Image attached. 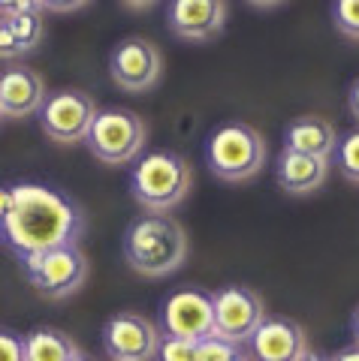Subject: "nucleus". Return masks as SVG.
Segmentation results:
<instances>
[{
    "mask_svg": "<svg viewBox=\"0 0 359 361\" xmlns=\"http://www.w3.org/2000/svg\"><path fill=\"white\" fill-rule=\"evenodd\" d=\"M82 235V208L58 190L33 180L0 187V244L18 259L61 244H78Z\"/></svg>",
    "mask_w": 359,
    "mask_h": 361,
    "instance_id": "nucleus-1",
    "label": "nucleus"
},
{
    "mask_svg": "<svg viewBox=\"0 0 359 361\" xmlns=\"http://www.w3.org/2000/svg\"><path fill=\"white\" fill-rule=\"evenodd\" d=\"M124 259L142 277H166L187 259V232L170 214H148L133 220L124 229Z\"/></svg>",
    "mask_w": 359,
    "mask_h": 361,
    "instance_id": "nucleus-2",
    "label": "nucleus"
},
{
    "mask_svg": "<svg viewBox=\"0 0 359 361\" xmlns=\"http://www.w3.org/2000/svg\"><path fill=\"white\" fill-rule=\"evenodd\" d=\"M194 169L178 151H148L130 169V193L148 214H170L187 199Z\"/></svg>",
    "mask_w": 359,
    "mask_h": 361,
    "instance_id": "nucleus-3",
    "label": "nucleus"
},
{
    "mask_svg": "<svg viewBox=\"0 0 359 361\" xmlns=\"http://www.w3.org/2000/svg\"><path fill=\"white\" fill-rule=\"evenodd\" d=\"M269 148L263 133L248 121H223L206 142V163L211 175L230 184L251 180L266 169Z\"/></svg>",
    "mask_w": 359,
    "mask_h": 361,
    "instance_id": "nucleus-4",
    "label": "nucleus"
},
{
    "mask_svg": "<svg viewBox=\"0 0 359 361\" xmlns=\"http://www.w3.org/2000/svg\"><path fill=\"white\" fill-rule=\"evenodd\" d=\"M148 142V123L130 109H103L97 111L85 145L106 166H127L139 160Z\"/></svg>",
    "mask_w": 359,
    "mask_h": 361,
    "instance_id": "nucleus-5",
    "label": "nucleus"
},
{
    "mask_svg": "<svg viewBox=\"0 0 359 361\" xmlns=\"http://www.w3.org/2000/svg\"><path fill=\"white\" fill-rule=\"evenodd\" d=\"M21 268L30 280V286L40 292L42 298L61 301L76 295L88 280V256L78 244H61L52 250L33 253L21 259Z\"/></svg>",
    "mask_w": 359,
    "mask_h": 361,
    "instance_id": "nucleus-6",
    "label": "nucleus"
},
{
    "mask_svg": "<svg viewBox=\"0 0 359 361\" xmlns=\"http://www.w3.org/2000/svg\"><path fill=\"white\" fill-rule=\"evenodd\" d=\"M97 103L91 94L76 87L54 90L40 106V127L54 145H82L97 118Z\"/></svg>",
    "mask_w": 359,
    "mask_h": 361,
    "instance_id": "nucleus-7",
    "label": "nucleus"
},
{
    "mask_svg": "<svg viewBox=\"0 0 359 361\" xmlns=\"http://www.w3.org/2000/svg\"><path fill=\"white\" fill-rule=\"evenodd\" d=\"M211 304H215V334L239 346L251 341V334L269 316L260 292L248 286H223L211 295Z\"/></svg>",
    "mask_w": 359,
    "mask_h": 361,
    "instance_id": "nucleus-8",
    "label": "nucleus"
},
{
    "mask_svg": "<svg viewBox=\"0 0 359 361\" xmlns=\"http://www.w3.org/2000/svg\"><path fill=\"white\" fill-rule=\"evenodd\" d=\"M163 73V54L160 49L145 37L121 39L109 54V75L121 90L127 94H142L160 82Z\"/></svg>",
    "mask_w": 359,
    "mask_h": 361,
    "instance_id": "nucleus-9",
    "label": "nucleus"
},
{
    "mask_svg": "<svg viewBox=\"0 0 359 361\" xmlns=\"http://www.w3.org/2000/svg\"><path fill=\"white\" fill-rule=\"evenodd\" d=\"M160 334L182 341H206L215 334V304L203 289H178L160 307Z\"/></svg>",
    "mask_w": 359,
    "mask_h": 361,
    "instance_id": "nucleus-10",
    "label": "nucleus"
},
{
    "mask_svg": "<svg viewBox=\"0 0 359 361\" xmlns=\"http://www.w3.org/2000/svg\"><path fill=\"white\" fill-rule=\"evenodd\" d=\"M160 331L142 313H115L103 325V349L109 361H154Z\"/></svg>",
    "mask_w": 359,
    "mask_h": 361,
    "instance_id": "nucleus-11",
    "label": "nucleus"
},
{
    "mask_svg": "<svg viewBox=\"0 0 359 361\" xmlns=\"http://www.w3.org/2000/svg\"><path fill=\"white\" fill-rule=\"evenodd\" d=\"M305 353L308 334L296 319H287V316H266L248 341L251 361H299Z\"/></svg>",
    "mask_w": 359,
    "mask_h": 361,
    "instance_id": "nucleus-12",
    "label": "nucleus"
},
{
    "mask_svg": "<svg viewBox=\"0 0 359 361\" xmlns=\"http://www.w3.org/2000/svg\"><path fill=\"white\" fill-rule=\"evenodd\" d=\"M166 25L178 39L208 42L227 25V0H170Z\"/></svg>",
    "mask_w": 359,
    "mask_h": 361,
    "instance_id": "nucleus-13",
    "label": "nucleus"
},
{
    "mask_svg": "<svg viewBox=\"0 0 359 361\" xmlns=\"http://www.w3.org/2000/svg\"><path fill=\"white\" fill-rule=\"evenodd\" d=\"M46 97V82L30 66H9L0 73V111H4V118L37 115Z\"/></svg>",
    "mask_w": 359,
    "mask_h": 361,
    "instance_id": "nucleus-14",
    "label": "nucleus"
},
{
    "mask_svg": "<svg viewBox=\"0 0 359 361\" xmlns=\"http://www.w3.org/2000/svg\"><path fill=\"white\" fill-rule=\"evenodd\" d=\"M329 175V160L323 157H308L296 151H281L275 160V178L278 187L290 196H308L323 187Z\"/></svg>",
    "mask_w": 359,
    "mask_h": 361,
    "instance_id": "nucleus-15",
    "label": "nucleus"
},
{
    "mask_svg": "<svg viewBox=\"0 0 359 361\" xmlns=\"http://www.w3.org/2000/svg\"><path fill=\"white\" fill-rule=\"evenodd\" d=\"M335 145H339V130L326 118H317V115H302L296 121H290V127L284 130V151L332 160Z\"/></svg>",
    "mask_w": 359,
    "mask_h": 361,
    "instance_id": "nucleus-16",
    "label": "nucleus"
},
{
    "mask_svg": "<svg viewBox=\"0 0 359 361\" xmlns=\"http://www.w3.org/2000/svg\"><path fill=\"white\" fill-rule=\"evenodd\" d=\"M82 349L61 329H33L25 334V361H73Z\"/></svg>",
    "mask_w": 359,
    "mask_h": 361,
    "instance_id": "nucleus-17",
    "label": "nucleus"
},
{
    "mask_svg": "<svg viewBox=\"0 0 359 361\" xmlns=\"http://www.w3.org/2000/svg\"><path fill=\"white\" fill-rule=\"evenodd\" d=\"M9 30H13V37L18 42L21 51H33L37 45L42 42V37H46V25H42V9H30V13H18V16H9L4 18Z\"/></svg>",
    "mask_w": 359,
    "mask_h": 361,
    "instance_id": "nucleus-18",
    "label": "nucleus"
},
{
    "mask_svg": "<svg viewBox=\"0 0 359 361\" xmlns=\"http://www.w3.org/2000/svg\"><path fill=\"white\" fill-rule=\"evenodd\" d=\"M335 163H339V172L353 180V184H359V130H351L344 133L339 145H335Z\"/></svg>",
    "mask_w": 359,
    "mask_h": 361,
    "instance_id": "nucleus-19",
    "label": "nucleus"
},
{
    "mask_svg": "<svg viewBox=\"0 0 359 361\" xmlns=\"http://www.w3.org/2000/svg\"><path fill=\"white\" fill-rule=\"evenodd\" d=\"M332 21L339 33L359 42V0H332Z\"/></svg>",
    "mask_w": 359,
    "mask_h": 361,
    "instance_id": "nucleus-20",
    "label": "nucleus"
},
{
    "mask_svg": "<svg viewBox=\"0 0 359 361\" xmlns=\"http://www.w3.org/2000/svg\"><path fill=\"white\" fill-rule=\"evenodd\" d=\"M154 361H196V343L194 341H182V337L160 334Z\"/></svg>",
    "mask_w": 359,
    "mask_h": 361,
    "instance_id": "nucleus-21",
    "label": "nucleus"
},
{
    "mask_svg": "<svg viewBox=\"0 0 359 361\" xmlns=\"http://www.w3.org/2000/svg\"><path fill=\"white\" fill-rule=\"evenodd\" d=\"M239 349H242L239 343H230V341H223V337L211 334L196 343V361H227L230 355L239 353Z\"/></svg>",
    "mask_w": 359,
    "mask_h": 361,
    "instance_id": "nucleus-22",
    "label": "nucleus"
},
{
    "mask_svg": "<svg viewBox=\"0 0 359 361\" xmlns=\"http://www.w3.org/2000/svg\"><path fill=\"white\" fill-rule=\"evenodd\" d=\"M0 361H25V337L0 329Z\"/></svg>",
    "mask_w": 359,
    "mask_h": 361,
    "instance_id": "nucleus-23",
    "label": "nucleus"
},
{
    "mask_svg": "<svg viewBox=\"0 0 359 361\" xmlns=\"http://www.w3.org/2000/svg\"><path fill=\"white\" fill-rule=\"evenodd\" d=\"M21 54H25V51L18 49L13 30H9V25L0 18V61H13V58H21Z\"/></svg>",
    "mask_w": 359,
    "mask_h": 361,
    "instance_id": "nucleus-24",
    "label": "nucleus"
},
{
    "mask_svg": "<svg viewBox=\"0 0 359 361\" xmlns=\"http://www.w3.org/2000/svg\"><path fill=\"white\" fill-rule=\"evenodd\" d=\"M30 9H42L40 0H0V18L18 16V13H30Z\"/></svg>",
    "mask_w": 359,
    "mask_h": 361,
    "instance_id": "nucleus-25",
    "label": "nucleus"
},
{
    "mask_svg": "<svg viewBox=\"0 0 359 361\" xmlns=\"http://www.w3.org/2000/svg\"><path fill=\"white\" fill-rule=\"evenodd\" d=\"M88 0H40L42 13H76V9H82Z\"/></svg>",
    "mask_w": 359,
    "mask_h": 361,
    "instance_id": "nucleus-26",
    "label": "nucleus"
},
{
    "mask_svg": "<svg viewBox=\"0 0 359 361\" xmlns=\"http://www.w3.org/2000/svg\"><path fill=\"white\" fill-rule=\"evenodd\" d=\"M347 109H351V115L359 121V78L351 85V90H347Z\"/></svg>",
    "mask_w": 359,
    "mask_h": 361,
    "instance_id": "nucleus-27",
    "label": "nucleus"
},
{
    "mask_svg": "<svg viewBox=\"0 0 359 361\" xmlns=\"http://www.w3.org/2000/svg\"><path fill=\"white\" fill-rule=\"evenodd\" d=\"M332 361H359V343H353V346H344V349H339V353L332 355Z\"/></svg>",
    "mask_w": 359,
    "mask_h": 361,
    "instance_id": "nucleus-28",
    "label": "nucleus"
},
{
    "mask_svg": "<svg viewBox=\"0 0 359 361\" xmlns=\"http://www.w3.org/2000/svg\"><path fill=\"white\" fill-rule=\"evenodd\" d=\"M124 6H130V9H148V6H154L157 0H121Z\"/></svg>",
    "mask_w": 359,
    "mask_h": 361,
    "instance_id": "nucleus-29",
    "label": "nucleus"
},
{
    "mask_svg": "<svg viewBox=\"0 0 359 361\" xmlns=\"http://www.w3.org/2000/svg\"><path fill=\"white\" fill-rule=\"evenodd\" d=\"M299 361H332V358H326V355H320V353H311V349H308V353H305V355H302Z\"/></svg>",
    "mask_w": 359,
    "mask_h": 361,
    "instance_id": "nucleus-30",
    "label": "nucleus"
},
{
    "mask_svg": "<svg viewBox=\"0 0 359 361\" xmlns=\"http://www.w3.org/2000/svg\"><path fill=\"white\" fill-rule=\"evenodd\" d=\"M351 329H353V341L359 343V307L353 310V322H351Z\"/></svg>",
    "mask_w": 359,
    "mask_h": 361,
    "instance_id": "nucleus-31",
    "label": "nucleus"
},
{
    "mask_svg": "<svg viewBox=\"0 0 359 361\" xmlns=\"http://www.w3.org/2000/svg\"><path fill=\"white\" fill-rule=\"evenodd\" d=\"M248 4H251V6H263V9H266V6H278L281 0H248Z\"/></svg>",
    "mask_w": 359,
    "mask_h": 361,
    "instance_id": "nucleus-32",
    "label": "nucleus"
},
{
    "mask_svg": "<svg viewBox=\"0 0 359 361\" xmlns=\"http://www.w3.org/2000/svg\"><path fill=\"white\" fill-rule=\"evenodd\" d=\"M227 361H251V355H248V353H245V346H242V349H239V353H235V355H230Z\"/></svg>",
    "mask_w": 359,
    "mask_h": 361,
    "instance_id": "nucleus-33",
    "label": "nucleus"
},
{
    "mask_svg": "<svg viewBox=\"0 0 359 361\" xmlns=\"http://www.w3.org/2000/svg\"><path fill=\"white\" fill-rule=\"evenodd\" d=\"M73 361H94V358H88V355H82V353H78V355H76Z\"/></svg>",
    "mask_w": 359,
    "mask_h": 361,
    "instance_id": "nucleus-34",
    "label": "nucleus"
},
{
    "mask_svg": "<svg viewBox=\"0 0 359 361\" xmlns=\"http://www.w3.org/2000/svg\"><path fill=\"white\" fill-rule=\"evenodd\" d=\"M0 118H4V111H0Z\"/></svg>",
    "mask_w": 359,
    "mask_h": 361,
    "instance_id": "nucleus-35",
    "label": "nucleus"
}]
</instances>
